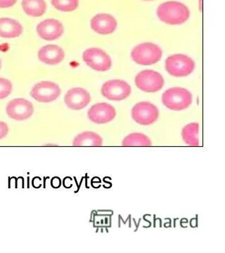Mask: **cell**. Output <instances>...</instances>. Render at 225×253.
Wrapping results in <instances>:
<instances>
[{"instance_id":"obj_20","label":"cell","mask_w":225,"mask_h":253,"mask_svg":"<svg viewBox=\"0 0 225 253\" xmlns=\"http://www.w3.org/2000/svg\"><path fill=\"white\" fill-rule=\"evenodd\" d=\"M122 146L125 147H150L152 146L151 139L142 133H132L124 138L122 142Z\"/></svg>"},{"instance_id":"obj_15","label":"cell","mask_w":225,"mask_h":253,"mask_svg":"<svg viewBox=\"0 0 225 253\" xmlns=\"http://www.w3.org/2000/svg\"><path fill=\"white\" fill-rule=\"evenodd\" d=\"M38 58L42 62L47 65H57L64 59L65 53L62 48L55 44H48L38 51Z\"/></svg>"},{"instance_id":"obj_3","label":"cell","mask_w":225,"mask_h":253,"mask_svg":"<svg viewBox=\"0 0 225 253\" xmlns=\"http://www.w3.org/2000/svg\"><path fill=\"white\" fill-rule=\"evenodd\" d=\"M162 54V50L159 46L150 42L138 44L131 52L133 61L143 66H150L158 62Z\"/></svg>"},{"instance_id":"obj_19","label":"cell","mask_w":225,"mask_h":253,"mask_svg":"<svg viewBox=\"0 0 225 253\" xmlns=\"http://www.w3.org/2000/svg\"><path fill=\"white\" fill-rule=\"evenodd\" d=\"M198 131H199L198 123H190L185 126L181 131V136L185 144L193 147L199 146Z\"/></svg>"},{"instance_id":"obj_17","label":"cell","mask_w":225,"mask_h":253,"mask_svg":"<svg viewBox=\"0 0 225 253\" xmlns=\"http://www.w3.org/2000/svg\"><path fill=\"white\" fill-rule=\"evenodd\" d=\"M103 139L96 133L93 131H84L78 134L73 141V146L76 147L82 146H102Z\"/></svg>"},{"instance_id":"obj_8","label":"cell","mask_w":225,"mask_h":253,"mask_svg":"<svg viewBox=\"0 0 225 253\" xmlns=\"http://www.w3.org/2000/svg\"><path fill=\"white\" fill-rule=\"evenodd\" d=\"M61 91L56 83L43 81L32 88L31 96L40 103H51L59 98Z\"/></svg>"},{"instance_id":"obj_27","label":"cell","mask_w":225,"mask_h":253,"mask_svg":"<svg viewBox=\"0 0 225 253\" xmlns=\"http://www.w3.org/2000/svg\"><path fill=\"white\" fill-rule=\"evenodd\" d=\"M144 1H153V0H144Z\"/></svg>"},{"instance_id":"obj_10","label":"cell","mask_w":225,"mask_h":253,"mask_svg":"<svg viewBox=\"0 0 225 253\" xmlns=\"http://www.w3.org/2000/svg\"><path fill=\"white\" fill-rule=\"evenodd\" d=\"M6 111L7 116L11 119L22 121L33 116L34 108L31 101L21 98L10 101L6 106Z\"/></svg>"},{"instance_id":"obj_14","label":"cell","mask_w":225,"mask_h":253,"mask_svg":"<svg viewBox=\"0 0 225 253\" xmlns=\"http://www.w3.org/2000/svg\"><path fill=\"white\" fill-rule=\"evenodd\" d=\"M118 23L112 15L99 14L91 20V28L100 35H109L117 28Z\"/></svg>"},{"instance_id":"obj_11","label":"cell","mask_w":225,"mask_h":253,"mask_svg":"<svg viewBox=\"0 0 225 253\" xmlns=\"http://www.w3.org/2000/svg\"><path fill=\"white\" fill-rule=\"evenodd\" d=\"M88 118L96 124H105L116 118V111L113 106L107 103H99L93 105L88 111Z\"/></svg>"},{"instance_id":"obj_2","label":"cell","mask_w":225,"mask_h":253,"mask_svg":"<svg viewBox=\"0 0 225 253\" xmlns=\"http://www.w3.org/2000/svg\"><path fill=\"white\" fill-rule=\"evenodd\" d=\"M192 94L182 87H173L167 89L162 95L163 104L173 111H182L187 109L192 103Z\"/></svg>"},{"instance_id":"obj_13","label":"cell","mask_w":225,"mask_h":253,"mask_svg":"<svg viewBox=\"0 0 225 253\" xmlns=\"http://www.w3.org/2000/svg\"><path fill=\"white\" fill-rule=\"evenodd\" d=\"M91 101V96L86 89L81 87L69 89L65 95L64 102L68 108L74 111L85 109Z\"/></svg>"},{"instance_id":"obj_4","label":"cell","mask_w":225,"mask_h":253,"mask_svg":"<svg viewBox=\"0 0 225 253\" xmlns=\"http://www.w3.org/2000/svg\"><path fill=\"white\" fill-rule=\"evenodd\" d=\"M166 71L175 77H185L194 71V60L184 54L171 55L166 61Z\"/></svg>"},{"instance_id":"obj_21","label":"cell","mask_w":225,"mask_h":253,"mask_svg":"<svg viewBox=\"0 0 225 253\" xmlns=\"http://www.w3.org/2000/svg\"><path fill=\"white\" fill-rule=\"evenodd\" d=\"M55 9L63 12H71L79 6L78 0H51Z\"/></svg>"},{"instance_id":"obj_5","label":"cell","mask_w":225,"mask_h":253,"mask_svg":"<svg viewBox=\"0 0 225 253\" xmlns=\"http://www.w3.org/2000/svg\"><path fill=\"white\" fill-rule=\"evenodd\" d=\"M159 111L155 105L148 101L138 103L132 109V118L141 126H150L157 121Z\"/></svg>"},{"instance_id":"obj_26","label":"cell","mask_w":225,"mask_h":253,"mask_svg":"<svg viewBox=\"0 0 225 253\" xmlns=\"http://www.w3.org/2000/svg\"><path fill=\"white\" fill-rule=\"evenodd\" d=\"M1 60H0V68H1Z\"/></svg>"},{"instance_id":"obj_6","label":"cell","mask_w":225,"mask_h":253,"mask_svg":"<svg viewBox=\"0 0 225 253\" xmlns=\"http://www.w3.org/2000/svg\"><path fill=\"white\" fill-rule=\"evenodd\" d=\"M83 61L89 67L97 71H107L112 66V61L107 53L99 48H90L83 54Z\"/></svg>"},{"instance_id":"obj_1","label":"cell","mask_w":225,"mask_h":253,"mask_svg":"<svg viewBox=\"0 0 225 253\" xmlns=\"http://www.w3.org/2000/svg\"><path fill=\"white\" fill-rule=\"evenodd\" d=\"M156 14L161 21L170 25L182 24L190 16L187 6L176 1H166L160 4Z\"/></svg>"},{"instance_id":"obj_18","label":"cell","mask_w":225,"mask_h":253,"mask_svg":"<svg viewBox=\"0 0 225 253\" xmlns=\"http://www.w3.org/2000/svg\"><path fill=\"white\" fill-rule=\"evenodd\" d=\"M21 6L24 12L32 17H41L46 10L45 0H22Z\"/></svg>"},{"instance_id":"obj_22","label":"cell","mask_w":225,"mask_h":253,"mask_svg":"<svg viewBox=\"0 0 225 253\" xmlns=\"http://www.w3.org/2000/svg\"><path fill=\"white\" fill-rule=\"evenodd\" d=\"M12 91V83L9 80L0 78V100L7 97Z\"/></svg>"},{"instance_id":"obj_23","label":"cell","mask_w":225,"mask_h":253,"mask_svg":"<svg viewBox=\"0 0 225 253\" xmlns=\"http://www.w3.org/2000/svg\"><path fill=\"white\" fill-rule=\"evenodd\" d=\"M9 133V126L4 122L0 121V139H3Z\"/></svg>"},{"instance_id":"obj_16","label":"cell","mask_w":225,"mask_h":253,"mask_svg":"<svg viewBox=\"0 0 225 253\" xmlns=\"http://www.w3.org/2000/svg\"><path fill=\"white\" fill-rule=\"evenodd\" d=\"M23 27L21 23L10 18H0V37L4 38H15L21 36Z\"/></svg>"},{"instance_id":"obj_9","label":"cell","mask_w":225,"mask_h":253,"mask_svg":"<svg viewBox=\"0 0 225 253\" xmlns=\"http://www.w3.org/2000/svg\"><path fill=\"white\" fill-rule=\"evenodd\" d=\"M101 94L111 101H122L131 94V86L122 80H111L105 83L101 87Z\"/></svg>"},{"instance_id":"obj_12","label":"cell","mask_w":225,"mask_h":253,"mask_svg":"<svg viewBox=\"0 0 225 253\" xmlns=\"http://www.w3.org/2000/svg\"><path fill=\"white\" fill-rule=\"evenodd\" d=\"M64 28L62 23L54 18L42 21L37 26V33L42 39L52 41L62 36Z\"/></svg>"},{"instance_id":"obj_25","label":"cell","mask_w":225,"mask_h":253,"mask_svg":"<svg viewBox=\"0 0 225 253\" xmlns=\"http://www.w3.org/2000/svg\"><path fill=\"white\" fill-rule=\"evenodd\" d=\"M200 2H201V0H200ZM200 10L202 11V4H201V3L200 4Z\"/></svg>"},{"instance_id":"obj_24","label":"cell","mask_w":225,"mask_h":253,"mask_svg":"<svg viewBox=\"0 0 225 253\" xmlns=\"http://www.w3.org/2000/svg\"><path fill=\"white\" fill-rule=\"evenodd\" d=\"M18 0H0V8H9L14 6Z\"/></svg>"},{"instance_id":"obj_7","label":"cell","mask_w":225,"mask_h":253,"mask_svg":"<svg viewBox=\"0 0 225 253\" xmlns=\"http://www.w3.org/2000/svg\"><path fill=\"white\" fill-rule=\"evenodd\" d=\"M136 86L145 92H156L164 85V79L159 73L151 70H145L138 73L135 78Z\"/></svg>"}]
</instances>
